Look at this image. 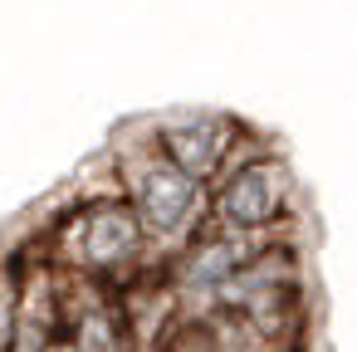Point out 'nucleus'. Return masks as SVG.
Segmentation results:
<instances>
[{
	"label": "nucleus",
	"mask_w": 357,
	"mask_h": 352,
	"mask_svg": "<svg viewBox=\"0 0 357 352\" xmlns=\"http://www.w3.org/2000/svg\"><path fill=\"white\" fill-rule=\"evenodd\" d=\"M20 250H35L59 274L93 279L108 289H128L167 264L152 235L142 230L132 201L123 196V186H103V191L74 186V196L50 201V211L35 220V235Z\"/></svg>",
	"instance_id": "obj_1"
},
{
	"label": "nucleus",
	"mask_w": 357,
	"mask_h": 352,
	"mask_svg": "<svg viewBox=\"0 0 357 352\" xmlns=\"http://www.w3.org/2000/svg\"><path fill=\"white\" fill-rule=\"evenodd\" d=\"M113 167H118V186L132 201L142 230L152 235L157 254L172 259L176 250H186L206 225H211V186L186 176L172 157L157 152L152 142V118L128 128L113 142Z\"/></svg>",
	"instance_id": "obj_2"
},
{
	"label": "nucleus",
	"mask_w": 357,
	"mask_h": 352,
	"mask_svg": "<svg viewBox=\"0 0 357 352\" xmlns=\"http://www.w3.org/2000/svg\"><path fill=\"white\" fill-rule=\"evenodd\" d=\"M211 220L225 230H245L259 240H294L303 220V196L289 157L255 132L230 171L211 186Z\"/></svg>",
	"instance_id": "obj_3"
},
{
	"label": "nucleus",
	"mask_w": 357,
	"mask_h": 352,
	"mask_svg": "<svg viewBox=\"0 0 357 352\" xmlns=\"http://www.w3.org/2000/svg\"><path fill=\"white\" fill-rule=\"evenodd\" d=\"M255 137V128H245L240 118L230 113H215V108H196V113H167V118H152V142L162 157H172L186 176L215 186L230 162L245 152V142Z\"/></svg>",
	"instance_id": "obj_4"
},
{
	"label": "nucleus",
	"mask_w": 357,
	"mask_h": 352,
	"mask_svg": "<svg viewBox=\"0 0 357 352\" xmlns=\"http://www.w3.org/2000/svg\"><path fill=\"white\" fill-rule=\"evenodd\" d=\"M20 279H25L20 250H6V254H0V352H10V342H15V323H20Z\"/></svg>",
	"instance_id": "obj_5"
}]
</instances>
